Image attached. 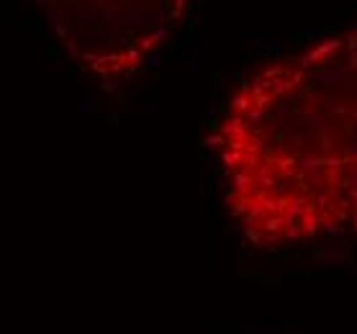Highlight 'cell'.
Segmentation results:
<instances>
[{
	"instance_id": "obj_1",
	"label": "cell",
	"mask_w": 357,
	"mask_h": 334,
	"mask_svg": "<svg viewBox=\"0 0 357 334\" xmlns=\"http://www.w3.org/2000/svg\"><path fill=\"white\" fill-rule=\"evenodd\" d=\"M208 147L252 250L357 239V21L244 75Z\"/></svg>"
},
{
	"instance_id": "obj_2",
	"label": "cell",
	"mask_w": 357,
	"mask_h": 334,
	"mask_svg": "<svg viewBox=\"0 0 357 334\" xmlns=\"http://www.w3.org/2000/svg\"><path fill=\"white\" fill-rule=\"evenodd\" d=\"M67 57L116 85L152 65L195 0H31Z\"/></svg>"
}]
</instances>
